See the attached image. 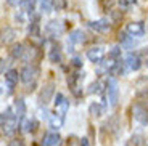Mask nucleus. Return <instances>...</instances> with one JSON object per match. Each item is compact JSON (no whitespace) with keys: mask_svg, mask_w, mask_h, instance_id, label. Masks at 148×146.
<instances>
[{"mask_svg":"<svg viewBox=\"0 0 148 146\" xmlns=\"http://www.w3.org/2000/svg\"><path fill=\"white\" fill-rule=\"evenodd\" d=\"M85 42H87V37H85V34L82 32L81 29L71 31V32H69V37H68V40H66L68 51L74 53V51H76V48H77V47H82Z\"/></svg>","mask_w":148,"mask_h":146,"instance_id":"3","label":"nucleus"},{"mask_svg":"<svg viewBox=\"0 0 148 146\" xmlns=\"http://www.w3.org/2000/svg\"><path fill=\"white\" fill-rule=\"evenodd\" d=\"M132 113H134V117H135L142 125L148 124V108L147 106H143V104H140V103L135 101L134 106H132Z\"/></svg>","mask_w":148,"mask_h":146,"instance_id":"8","label":"nucleus"},{"mask_svg":"<svg viewBox=\"0 0 148 146\" xmlns=\"http://www.w3.org/2000/svg\"><path fill=\"white\" fill-rule=\"evenodd\" d=\"M37 127H39V122L34 121V119L24 121V132H27V133H34V132L37 130Z\"/></svg>","mask_w":148,"mask_h":146,"instance_id":"27","label":"nucleus"},{"mask_svg":"<svg viewBox=\"0 0 148 146\" xmlns=\"http://www.w3.org/2000/svg\"><path fill=\"white\" fill-rule=\"evenodd\" d=\"M53 95H55V84L53 82H48L44 87L40 88V93H39V104L40 106H47L48 103L52 101Z\"/></svg>","mask_w":148,"mask_h":146,"instance_id":"6","label":"nucleus"},{"mask_svg":"<svg viewBox=\"0 0 148 146\" xmlns=\"http://www.w3.org/2000/svg\"><path fill=\"white\" fill-rule=\"evenodd\" d=\"M64 101H66V96H64L63 93H56L55 101H53V103H55V108H58V106L61 104V103H64Z\"/></svg>","mask_w":148,"mask_h":146,"instance_id":"32","label":"nucleus"},{"mask_svg":"<svg viewBox=\"0 0 148 146\" xmlns=\"http://www.w3.org/2000/svg\"><path fill=\"white\" fill-rule=\"evenodd\" d=\"M19 8H21V13H26V15L32 16L34 10H36L37 0H19Z\"/></svg>","mask_w":148,"mask_h":146,"instance_id":"19","label":"nucleus"},{"mask_svg":"<svg viewBox=\"0 0 148 146\" xmlns=\"http://www.w3.org/2000/svg\"><path fill=\"white\" fill-rule=\"evenodd\" d=\"M19 74H21V82L26 87H36V82L40 74V68L37 64H26Z\"/></svg>","mask_w":148,"mask_h":146,"instance_id":"2","label":"nucleus"},{"mask_svg":"<svg viewBox=\"0 0 148 146\" xmlns=\"http://www.w3.org/2000/svg\"><path fill=\"white\" fill-rule=\"evenodd\" d=\"M81 146H89V143H87V138H82V140H81Z\"/></svg>","mask_w":148,"mask_h":146,"instance_id":"37","label":"nucleus"},{"mask_svg":"<svg viewBox=\"0 0 148 146\" xmlns=\"http://www.w3.org/2000/svg\"><path fill=\"white\" fill-rule=\"evenodd\" d=\"M13 109H15V113H16V116H18L19 122H21L23 119H24V116H26V111H27L24 100H23V98H18V100H16V101H15V106H13Z\"/></svg>","mask_w":148,"mask_h":146,"instance_id":"20","label":"nucleus"},{"mask_svg":"<svg viewBox=\"0 0 148 146\" xmlns=\"http://www.w3.org/2000/svg\"><path fill=\"white\" fill-rule=\"evenodd\" d=\"M137 103H140V104L148 108V87L137 91Z\"/></svg>","mask_w":148,"mask_h":146,"instance_id":"26","label":"nucleus"},{"mask_svg":"<svg viewBox=\"0 0 148 146\" xmlns=\"http://www.w3.org/2000/svg\"><path fill=\"white\" fill-rule=\"evenodd\" d=\"M111 16L114 18V21H119V19L122 18V13L119 11V13H116V11H111Z\"/></svg>","mask_w":148,"mask_h":146,"instance_id":"36","label":"nucleus"},{"mask_svg":"<svg viewBox=\"0 0 148 146\" xmlns=\"http://www.w3.org/2000/svg\"><path fill=\"white\" fill-rule=\"evenodd\" d=\"M126 32L130 37H142L145 34V24L142 21H132L126 26Z\"/></svg>","mask_w":148,"mask_h":146,"instance_id":"12","label":"nucleus"},{"mask_svg":"<svg viewBox=\"0 0 148 146\" xmlns=\"http://www.w3.org/2000/svg\"><path fill=\"white\" fill-rule=\"evenodd\" d=\"M147 146H148V145H147Z\"/></svg>","mask_w":148,"mask_h":146,"instance_id":"39","label":"nucleus"},{"mask_svg":"<svg viewBox=\"0 0 148 146\" xmlns=\"http://www.w3.org/2000/svg\"><path fill=\"white\" fill-rule=\"evenodd\" d=\"M106 88V82H103V81H95V82H92V84L89 85V93L90 95H93V93H103V90Z\"/></svg>","mask_w":148,"mask_h":146,"instance_id":"23","label":"nucleus"},{"mask_svg":"<svg viewBox=\"0 0 148 146\" xmlns=\"http://www.w3.org/2000/svg\"><path fill=\"white\" fill-rule=\"evenodd\" d=\"M118 39H119V42H121V45L124 48H130V47H134V37H130L127 32H119V35H118Z\"/></svg>","mask_w":148,"mask_h":146,"instance_id":"24","label":"nucleus"},{"mask_svg":"<svg viewBox=\"0 0 148 146\" xmlns=\"http://www.w3.org/2000/svg\"><path fill=\"white\" fill-rule=\"evenodd\" d=\"M16 35H18L16 29H13V27H5V29L2 31V45L11 44V42L16 39Z\"/></svg>","mask_w":148,"mask_h":146,"instance_id":"18","label":"nucleus"},{"mask_svg":"<svg viewBox=\"0 0 148 146\" xmlns=\"http://www.w3.org/2000/svg\"><path fill=\"white\" fill-rule=\"evenodd\" d=\"M124 61H126L127 71H138L142 68V59H140V55H138V53L129 51L126 55V58H124Z\"/></svg>","mask_w":148,"mask_h":146,"instance_id":"9","label":"nucleus"},{"mask_svg":"<svg viewBox=\"0 0 148 146\" xmlns=\"http://www.w3.org/2000/svg\"><path fill=\"white\" fill-rule=\"evenodd\" d=\"M39 5H40V10L44 11V13H50L52 8H53L52 0H39Z\"/></svg>","mask_w":148,"mask_h":146,"instance_id":"30","label":"nucleus"},{"mask_svg":"<svg viewBox=\"0 0 148 146\" xmlns=\"http://www.w3.org/2000/svg\"><path fill=\"white\" fill-rule=\"evenodd\" d=\"M71 64L76 68V69H79V68H82V59H81V56H74L73 59H71Z\"/></svg>","mask_w":148,"mask_h":146,"instance_id":"33","label":"nucleus"},{"mask_svg":"<svg viewBox=\"0 0 148 146\" xmlns=\"http://www.w3.org/2000/svg\"><path fill=\"white\" fill-rule=\"evenodd\" d=\"M84 79V74L81 72H73L68 77V85H69V90L76 98L82 96V88H81V81Z\"/></svg>","mask_w":148,"mask_h":146,"instance_id":"5","label":"nucleus"},{"mask_svg":"<svg viewBox=\"0 0 148 146\" xmlns=\"http://www.w3.org/2000/svg\"><path fill=\"white\" fill-rule=\"evenodd\" d=\"M85 55H87L89 61H92L93 64H100L105 59V50H103V47H92L87 50Z\"/></svg>","mask_w":148,"mask_h":146,"instance_id":"11","label":"nucleus"},{"mask_svg":"<svg viewBox=\"0 0 148 146\" xmlns=\"http://www.w3.org/2000/svg\"><path fill=\"white\" fill-rule=\"evenodd\" d=\"M24 51H26V47L23 44H16L11 47L10 50V56L13 59H23V56H24Z\"/></svg>","mask_w":148,"mask_h":146,"instance_id":"21","label":"nucleus"},{"mask_svg":"<svg viewBox=\"0 0 148 146\" xmlns=\"http://www.w3.org/2000/svg\"><path fill=\"white\" fill-rule=\"evenodd\" d=\"M137 2V0H118V3L121 5L122 8H127V7H130V5H134Z\"/></svg>","mask_w":148,"mask_h":146,"instance_id":"34","label":"nucleus"},{"mask_svg":"<svg viewBox=\"0 0 148 146\" xmlns=\"http://www.w3.org/2000/svg\"><path fill=\"white\" fill-rule=\"evenodd\" d=\"M40 56V48L36 47V45H31L29 48H26V51H24V56H23V59L26 63H29V64H36V59Z\"/></svg>","mask_w":148,"mask_h":146,"instance_id":"16","label":"nucleus"},{"mask_svg":"<svg viewBox=\"0 0 148 146\" xmlns=\"http://www.w3.org/2000/svg\"><path fill=\"white\" fill-rule=\"evenodd\" d=\"M63 117L60 116V114H50L48 116V124H50V127L53 128V130H58V128H61V125H63Z\"/></svg>","mask_w":148,"mask_h":146,"instance_id":"22","label":"nucleus"},{"mask_svg":"<svg viewBox=\"0 0 148 146\" xmlns=\"http://www.w3.org/2000/svg\"><path fill=\"white\" fill-rule=\"evenodd\" d=\"M8 3H10V5H15V0H8Z\"/></svg>","mask_w":148,"mask_h":146,"instance_id":"38","label":"nucleus"},{"mask_svg":"<svg viewBox=\"0 0 148 146\" xmlns=\"http://www.w3.org/2000/svg\"><path fill=\"white\" fill-rule=\"evenodd\" d=\"M61 145H63V138L56 132H48L42 138V146H61Z\"/></svg>","mask_w":148,"mask_h":146,"instance_id":"13","label":"nucleus"},{"mask_svg":"<svg viewBox=\"0 0 148 146\" xmlns=\"http://www.w3.org/2000/svg\"><path fill=\"white\" fill-rule=\"evenodd\" d=\"M48 59H50V63H61L63 61V53H61V48H60L58 44L52 45V48L48 51Z\"/></svg>","mask_w":148,"mask_h":146,"instance_id":"17","label":"nucleus"},{"mask_svg":"<svg viewBox=\"0 0 148 146\" xmlns=\"http://www.w3.org/2000/svg\"><path fill=\"white\" fill-rule=\"evenodd\" d=\"M18 81H21V74H18L16 69H8L5 72V84H7L8 91H13L18 85Z\"/></svg>","mask_w":148,"mask_h":146,"instance_id":"10","label":"nucleus"},{"mask_svg":"<svg viewBox=\"0 0 148 146\" xmlns=\"http://www.w3.org/2000/svg\"><path fill=\"white\" fill-rule=\"evenodd\" d=\"M8 146H24V145H23L21 140H11V141L8 143Z\"/></svg>","mask_w":148,"mask_h":146,"instance_id":"35","label":"nucleus"},{"mask_svg":"<svg viewBox=\"0 0 148 146\" xmlns=\"http://www.w3.org/2000/svg\"><path fill=\"white\" fill-rule=\"evenodd\" d=\"M64 29H66V26H64L63 21L52 19V21H48L47 26H45V34H47L50 39H58V37L64 32Z\"/></svg>","mask_w":148,"mask_h":146,"instance_id":"4","label":"nucleus"},{"mask_svg":"<svg viewBox=\"0 0 148 146\" xmlns=\"http://www.w3.org/2000/svg\"><path fill=\"white\" fill-rule=\"evenodd\" d=\"M106 93H108V101H110V104L111 106L118 104L119 88H118V82H116V79H113V77L106 81Z\"/></svg>","mask_w":148,"mask_h":146,"instance_id":"7","label":"nucleus"},{"mask_svg":"<svg viewBox=\"0 0 148 146\" xmlns=\"http://www.w3.org/2000/svg\"><path fill=\"white\" fill-rule=\"evenodd\" d=\"M52 5H53V8H55L56 11H61V10H64V8L68 7V2L66 0H52Z\"/></svg>","mask_w":148,"mask_h":146,"instance_id":"31","label":"nucleus"},{"mask_svg":"<svg viewBox=\"0 0 148 146\" xmlns=\"http://www.w3.org/2000/svg\"><path fill=\"white\" fill-rule=\"evenodd\" d=\"M105 113V104H100V103H92L89 106V114L93 117H100L101 114Z\"/></svg>","mask_w":148,"mask_h":146,"instance_id":"25","label":"nucleus"},{"mask_svg":"<svg viewBox=\"0 0 148 146\" xmlns=\"http://www.w3.org/2000/svg\"><path fill=\"white\" fill-rule=\"evenodd\" d=\"M87 26H89L92 31H95V32H108V31L111 29V23L105 18L97 19V21H90V23H87Z\"/></svg>","mask_w":148,"mask_h":146,"instance_id":"14","label":"nucleus"},{"mask_svg":"<svg viewBox=\"0 0 148 146\" xmlns=\"http://www.w3.org/2000/svg\"><path fill=\"white\" fill-rule=\"evenodd\" d=\"M126 146H143V136L142 135H132L130 140L126 143Z\"/></svg>","mask_w":148,"mask_h":146,"instance_id":"28","label":"nucleus"},{"mask_svg":"<svg viewBox=\"0 0 148 146\" xmlns=\"http://www.w3.org/2000/svg\"><path fill=\"white\" fill-rule=\"evenodd\" d=\"M40 16H34L31 19L29 26H27V34H29L31 39H39L40 37Z\"/></svg>","mask_w":148,"mask_h":146,"instance_id":"15","label":"nucleus"},{"mask_svg":"<svg viewBox=\"0 0 148 146\" xmlns=\"http://www.w3.org/2000/svg\"><path fill=\"white\" fill-rule=\"evenodd\" d=\"M18 124H19V119H18V116H16L15 109H13L11 106H8L7 109L2 113V116H0L2 133L7 135V136H11L16 132V128H18Z\"/></svg>","mask_w":148,"mask_h":146,"instance_id":"1","label":"nucleus"},{"mask_svg":"<svg viewBox=\"0 0 148 146\" xmlns=\"http://www.w3.org/2000/svg\"><path fill=\"white\" fill-rule=\"evenodd\" d=\"M108 58L113 59V61H118V59H121V48L119 47H113L110 50V53H108Z\"/></svg>","mask_w":148,"mask_h":146,"instance_id":"29","label":"nucleus"}]
</instances>
